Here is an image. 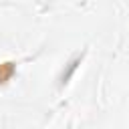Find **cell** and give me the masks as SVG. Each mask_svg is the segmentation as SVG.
<instances>
[{
    "mask_svg": "<svg viewBox=\"0 0 129 129\" xmlns=\"http://www.w3.org/2000/svg\"><path fill=\"white\" fill-rule=\"evenodd\" d=\"M14 75V64L12 62H2L0 64V85L10 81V77Z\"/></svg>",
    "mask_w": 129,
    "mask_h": 129,
    "instance_id": "1",
    "label": "cell"
}]
</instances>
